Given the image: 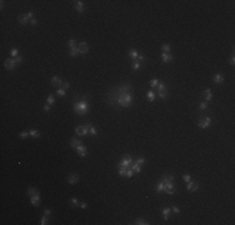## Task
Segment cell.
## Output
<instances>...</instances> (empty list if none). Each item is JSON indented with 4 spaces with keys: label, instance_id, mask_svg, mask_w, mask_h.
<instances>
[{
    "label": "cell",
    "instance_id": "11a10c76",
    "mask_svg": "<svg viewBox=\"0 0 235 225\" xmlns=\"http://www.w3.org/2000/svg\"><path fill=\"white\" fill-rule=\"evenodd\" d=\"M79 206H80V208H83V209H86V208H88V204H86L85 201H81V203L79 204Z\"/></svg>",
    "mask_w": 235,
    "mask_h": 225
},
{
    "label": "cell",
    "instance_id": "f6af8a7d",
    "mask_svg": "<svg viewBox=\"0 0 235 225\" xmlns=\"http://www.w3.org/2000/svg\"><path fill=\"white\" fill-rule=\"evenodd\" d=\"M28 135H29V131H21L19 134V138L20 139H25V138H28Z\"/></svg>",
    "mask_w": 235,
    "mask_h": 225
},
{
    "label": "cell",
    "instance_id": "d6a6232c",
    "mask_svg": "<svg viewBox=\"0 0 235 225\" xmlns=\"http://www.w3.org/2000/svg\"><path fill=\"white\" fill-rule=\"evenodd\" d=\"M54 101H55V96H54L53 94L48 95V98H46V104H49V105H53V104H54Z\"/></svg>",
    "mask_w": 235,
    "mask_h": 225
},
{
    "label": "cell",
    "instance_id": "91938a15",
    "mask_svg": "<svg viewBox=\"0 0 235 225\" xmlns=\"http://www.w3.org/2000/svg\"><path fill=\"white\" fill-rule=\"evenodd\" d=\"M44 213H45V215H46V216H50V214H51L50 209H45V210H44Z\"/></svg>",
    "mask_w": 235,
    "mask_h": 225
},
{
    "label": "cell",
    "instance_id": "4dcf8cb0",
    "mask_svg": "<svg viewBox=\"0 0 235 225\" xmlns=\"http://www.w3.org/2000/svg\"><path fill=\"white\" fill-rule=\"evenodd\" d=\"M29 135L36 139V138H40V131L35 130V129H31V130H29Z\"/></svg>",
    "mask_w": 235,
    "mask_h": 225
},
{
    "label": "cell",
    "instance_id": "8d00e7d4",
    "mask_svg": "<svg viewBox=\"0 0 235 225\" xmlns=\"http://www.w3.org/2000/svg\"><path fill=\"white\" fill-rule=\"evenodd\" d=\"M69 203H70L73 206H79V204H80V201H79L76 198H71V199L69 200Z\"/></svg>",
    "mask_w": 235,
    "mask_h": 225
},
{
    "label": "cell",
    "instance_id": "d4e9b609",
    "mask_svg": "<svg viewBox=\"0 0 235 225\" xmlns=\"http://www.w3.org/2000/svg\"><path fill=\"white\" fill-rule=\"evenodd\" d=\"M161 181H164L165 184H166V183H173V181H174V176L170 175V174H165V175L161 178Z\"/></svg>",
    "mask_w": 235,
    "mask_h": 225
},
{
    "label": "cell",
    "instance_id": "7a4b0ae2",
    "mask_svg": "<svg viewBox=\"0 0 235 225\" xmlns=\"http://www.w3.org/2000/svg\"><path fill=\"white\" fill-rule=\"evenodd\" d=\"M73 108H74V111L78 115H85L86 113L89 111V108H90V105H89L88 100H86V96L83 95L80 99L79 98L75 99L74 103H73Z\"/></svg>",
    "mask_w": 235,
    "mask_h": 225
},
{
    "label": "cell",
    "instance_id": "ffe728a7",
    "mask_svg": "<svg viewBox=\"0 0 235 225\" xmlns=\"http://www.w3.org/2000/svg\"><path fill=\"white\" fill-rule=\"evenodd\" d=\"M161 60H163V63H169V61H171L173 60V55L170 54V53H163L161 54Z\"/></svg>",
    "mask_w": 235,
    "mask_h": 225
},
{
    "label": "cell",
    "instance_id": "f907efd6",
    "mask_svg": "<svg viewBox=\"0 0 235 225\" xmlns=\"http://www.w3.org/2000/svg\"><path fill=\"white\" fill-rule=\"evenodd\" d=\"M171 211H173L174 214H179V213H180V209H179L178 206H173V208H171Z\"/></svg>",
    "mask_w": 235,
    "mask_h": 225
},
{
    "label": "cell",
    "instance_id": "ab89813d",
    "mask_svg": "<svg viewBox=\"0 0 235 225\" xmlns=\"http://www.w3.org/2000/svg\"><path fill=\"white\" fill-rule=\"evenodd\" d=\"M208 109V103L206 101H201L199 104V110H206Z\"/></svg>",
    "mask_w": 235,
    "mask_h": 225
},
{
    "label": "cell",
    "instance_id": "681fc988",
    "mask_svg": "<svg viewBox=\"0 0 235 225\" xmlns=\"http://www.w3.org/2000/svg\"><path fill=\"white\" fill-rule=\"evenodd\" d=\"M183 179H184V181H185V183H189V181L191 180V178H190V175H189V174H184V175H183Z\"/></svg>",
    "mask_w": 235,
    "mask_h": 225
},
{
    "label": "cell",
    "instance_id": "f5cc1de1",
    "mask_svg": "<svg viewBox=\"0 0 235 225\" xmlns=\"http://www.w3.org/2000/svg\"><path fill=\"white\" fill-rule=\"evenodd\" d=\"M135 163H138V164L143 165V164L145 163V159H144V158H139V159H136V161H135Z\"/></svg>",
    "mask_w": 235,
    "mask_h": 225
},
{
    "label": "cell",
    "instance_id": "4316f807",
    "mask_svg": "<svg viewBox=\"0 0 235 225\" xmlns=\"http://www.w3.org/2000/svg\"><path fill=\"white\" fill-rule=\"evenodd\" d=\"M86 126H88V131H89V134H90L91 136H96V135H98V133H96V130L94 129V126H93L91 124H88Z\"/></svg>",
    "mask_w": 235,
    "mask_h": 225
},
{
    "label": "cell",
    "instance_id": "f546056e",
    "mask_svg": "<svg viewBox=\"0 0 235 225\" xmlns=\"http://www.w3.org/2000/svg\"><path fill=\"white\" fill-rule=\"evenodd\" d=\"M158 93H160V91H166L168 90V88H166V85L164 84L163 81H159V84H158Z\"/></svg>",
    "mask_w": 235,
    "mask_h": 225
},
{
    "label": "cell",
    "instance_id": "f1b7e54d",
    "mask_svg": "<svg viewBox=\"0 0 235 225\" xmlns=\"http://www.w3.org/2000/svg\"><path fill=\"white\" fill-rule=\"evenodd\" d=\"M79 54H80V51H79V49H78V46H75V48H71V49H70V51H69V55H70V56H73V58H74V56H78Z\"/></svg>",
    "mask_w": 235,
    "mask_h": 225
},
{
    "label": "cell",
    "instance_id": "5b68a950",
    "mask_svg": "<svg viewBox=\"0 0 235 225\" xmlns=\"http://www.w3.org/2000/svg\"><path fill=\"white\" fill-rule=\"evenodd\" d=\"M133 160H131V156L130 155H125L124 158H123L119 163H118V166H125V168H130V165H131Z\"/></svg>",
    "mask_w": 235,
    "mask_h": 225
},
{
    "label": "cell",
    "instance_id": "836d02e7",
    "mask_svg": "<svg viewBox=\"0 0 235 225\" xmlns=\"http://www.w3.org/2000/svg\"><path fill=\"white\" fill-rule=\"evenodd\" d=\"M146 98L149 99V101H154V99H155V93H154L153 90H149V91L146 93Z\"/></svg>",
    "mask_w": 235,
    "mask_h": 225
},
{
    "label": "cell",
    "instance_id": "ee69618b",
    "mask_svg": "<svg viewBox=\"0 0 235 225\" xmlns=\"http://www.w3.org/2000/svg\"><path fill=\"white\" fill-rule=\"evenodd\" d=\"M68 46L70 48V49H71V48H75L76 46V41L74 40V39H70V40L68 41Z\"/></svg>",
    "mask_w": 235,
    "mask_h": 225
},
{
    "label": "cell",
    "instance_id": "db71d44e",
    "mask_svg": "<svg viewBox=\"0 0 235 225\" xmlns=\"http://www.w3.org/2000/svg\"><path fill=\"white\" fill-rule=\"evenodd\" d=\"M229 63H230V65H234L235 64V56L234 55H231V58L229 59Z\"/></svg>",
    "mask_w": 235,
    "mask_h": 225
},
{
    "label": "cell",
    "instance_id": "484cf974",
    "mask_svg": "<svg viewBox=\"0 0 235 225\" xmlns=\"http://www.w3.org/2000/svg\"><path fill=\"white\" fill-rule=\"evenodd\" d=\"M131 68H133V70H135V71H136V70H139V69L141 68V63L136 59V60H134V61L131 63Z\"/></svg>",
    "mask_w": 235,
    "mask_h": 225
},
{
    "label": "cell",
    "instance_id": "bcb514c9",
    "mask_svg": "<svg viewBox=\"0 0 235 225\" xmlns=\"http://www.w3.org/2000/svg\"><path fill=\"white\" fill-rule=\"evenodd\" d=\"M14 61H15V64H16V65H19L20 63L23 61V56L19 55V56H16V58H14Z\"/></svg>",
    "mask_w": 235,
    "mask_h": 225
},
{
    "label": "cell",
    "instance_id": "1f68e13d",
    "mask_svg": "<svg viewBox=\"0 0 235 225\" xmlns=\"http://www.w3.org/2000/svg\"><path fill=\"white\" fill-rule=\"evenodd\" d=\"M158 96H159L161 100H165V99L169 98V93H168V90L166 91H160V93H158Z\"/></svg>",
    "mask_w": 235,
    "mask_h": 225
},
{
    "label": "cell",
    "instance_id": "83f0119b",
    "mask_svg": "<svg viewBox=\"0 0 235 225\" xmlns=\"http://www.w3.org/2000/svg\"><path fill=\"white\" fill-rule=\"evenodd\" d=\"M26 194H28V196H33L35 194H39V191H38V189H35V188H28Z\"/></svg>",
    "mask_w": 235,
    "mask_h": 225
},
{
    "label": "cell",
    "instance_id": "cb8c5ba5",
    "mask_svg": "<svg viewBox=\"0 0 235 225\" xmlns=\"http://www.w3.org/2000/svg\"><path fill=\"white\" fill-rule=\"evenodd\" d=\"M130 169L134 171V174H135V173H136V174H139V173L141 171V165L140 164H138V163H134V164L130 165Z\"/></svg>",
    "mask_w": 235,
    "mask_h": 225
},
{
    "label": "cell",
    "instance_id": "ac0fdd59",
    "mask_svg": "<svg viewBox=\"0 0 235 225\" xmlns=\"http://www.w3.org/2000/svg\"><path fill=\"white\" fill-rule=\"evenodd\" d=\"M213 80H214L215 84H223V83H224V76L218 73V74H215L213 76Z\"/></svg>",
    "mask_w": 235,
    "mask_h": 225
},
{
    "label": "cell",
    "instance_id": "2e32d148",
    "mask_svg": "<svg viewBox=\"0 0 235 225\" xmlns=\"http://www.w3.org/2000/svg\"><path fill=\"white\" fill-rule=\"evenodd\" d=\"M61 84H63V80L59 78V76H54L53 79H51V85L54 86V88H59V86H61Z\"/></svg>",
    "mask_w": 235,
    "mask_h": 225
},
{
    "label": "cell",
    "instance_id": "5bb4252c",
    "mask_svg": "<svg viewBox=\"0 0 235 225\" xmlns=\"http://www.w3.org/2000/svg\"><path fill=\"white\" fill-rule=\"evenodd\" d=\"M18 20H19V23L21 24V25H26V24L30 23V19L28 18V15H26V14H21V15H19Z\"/></svg>",
    "mask_w": 235,
    "mask_h": 225
},
{
    "label": "cell",
    "instance_id": "680465c9",
    "mask_svg": "<svg viewBox=\"0 0 235 225\" xmlns=\"http://www.w3.org/2000/svg\"><path fill=\"white\" fill-rule=\"evenodd\" d=\"M50 106H51V105L45 104V105H44V110H45V111H50Z\"/></svg>",
    "mask_w": 235,
    "mask_h": 225
},
{
    "label": "cell",
    "instance_id": "4fadbf2b",
    "mask_svg": "<svg viewBox=\"0 0 235 225\" xmlns=\"http://www.w3.org/2000/svg\"><path fill=\"white\" fill-rule=\"evenodd\" d=\"M30 201H31V204L34 206L39 208V205H40V195H39V194H35V195L30 196Z\"/></svg>",
    "mask_w": 235,
    "mask_h": 225
},
{
    "label": "cell",
    "instance_id": "816d5d0a",
    "mask_svg": "<svg viewBox=\"0 0 235 225\" xmlns=\"http://www.w3.org/2000/svg\"><path fill=\"white\" fill-rule=\"evenodd\" d=\"M30 25H33V26H36V25H38V20H36L35 18L31 19V20H30Z\"/></svg>",
    "mask_w": 235,
    "mask_h": 225
},
{
    "label": "cell",
    "instance_id": "603a6c76",
    "mask_svg": "<svg viewBox=\"0 0 235 225\" xmlns=\"http://www.w3.org/2000/svg\"><path fill=\"white\" fill-rule=\"evenodd\" d=\"M75 3V9L78 13H83V10H84V3L83 1H80V0H78V1H74Z\"/></svg>",
    "mask_w": 235,
    "mask_h": 225
},
{
    "label": "cell",
    "instance_id": "9a60e30c",
    "mask_svg": "<svg viewBox=\"0 0 235 225\" xmlns=\"http://www.w3.org/2000/svg\"><path fill=\"white\" fill-rule=\"evenodd\" d=\"M139 54H140V53H139L138 50H135V49H130V50L128 51V55H129V58L131 59L133 61L138 59V56H139Z\"/></svg>",
    "mask_w": 235,
    "mask_h": 225
},
{
    "label": "cell",
    "instance_id": "44dd1931",
    "mask_svg": "<svg viewBox=\"0 0 235 225\" xmlns=\"http://www.w3.org/2000/svg\"><path fill=\"white\" fill-rule=\"evenodd\" d=\"M83 144V141H80L79 139H76V138H73L71 140H70V146L73 148V149H76L79 145H81Z\"/></svg>",
    "mask_w": 235,
    "mask_h": 225
},
{
    "label": "cell",
    "instance_id": "3957f363",
    "mask_svg": "<svg viewBox=\"0 0 235 225\" xmlns=\"http://www.w3.org/2000/svg\"><path fill=\"white\" fill-rule=\"evenodd\" d=\"M133 103V95L131 94H123L118 98L116 100V106H120V108H129L131 106Z\"/></svg>",
    "mask_w": 235,
    "mask_h": 225
},
{
    "label": "cell",
    "instance_id": "52a82bcc",
    "mask_svg": "<svg viewBox=\"0 0 235 225\" xmlns=\"http://www.w3.org/2000/svg\"><path fill=\"white\" fill-rule=\"evenodd\" d=\"M75 151L78 153V155H79V156H81V158H84V156L88 155V149H86V146H85L84 144L79 145V146L75 149Z\"/></svg>",
    "mask_w": 235,
    "mask_h": 225
},
{
    "label": "cell",
    "instance_id": "60d3db41",
    "mask_svg": "<svg viewBox=\"0 0 235 225\" xmlns=\"http://www.w3.org/2000/svg\"><path fill=\"white\" fill-rule=\"evenodd\" d=\"M149 84H150L151 88H156V86H158V84H159V80H158V79H151Z\"/></svg>",
    "mask_w": 235,
    "mask_h": 225
},
{
    "label": "cell",
    "instance_id": "d590c367",
    "mask_svg": "<svg viewBox=\"0 0 235 225\" xmlns=\"http://www.w3.org/2000/svg\"><path fill=\"white\" fill-rule=\"evenodd\" d=\"M134 224H136V225H149V223H148L145 219H136Z\"/></svg>",
    "mask_w": 235,
    "mask_h": 225
},
{
    "label": "cell",
    "instance_id": "8992f818",
    "mask_svg": "<svg viewBox=\"0 0 235 225\" xmlns=\"http://www.w3.org/2000/svg\"><path fill=\"white\" fill-rule=\"evenodd\" d=\"M75 133L79 135V136H85L86 134H89L88 131V126L86 125H79L75 128Z\"/></svg>",
    "mask_w": 235,
    "mask_h": 225
},
{
    "label": "cell",
    "instance_id": "f35d334b",
    "mask_svg": "<svg viewBox=\"0 0 235 225\" xmlns=\"http://www.w3.org/2000/svg\"><path fill=\"white\" fill-rule=\"evenodd\" d=\"M161 51H163V53H166V54L170 53V45L169 44H164V45L161 46Z\"/></svg>",
    "mask_w": 235,
    "mask_h": 225
},
{
    "label": "cell",
    "instance_id": "74e56055",
    "mask_svg": "<svg viewBox=\"0 0 235 225\" xmlns=\"http://www.w3.org/2000/svg\"><path fill=\"white\" fill-rule=\"evenodd\" d=\"M10 55L13 56V58H16V56H19V50H18L16 48L11 49V50H10Z\"/></svg>",
    "mask_w": 235,
    "mask_h": 225
},
{
    "label": "cell",
    "instance_id": "30bf717a",
    "mask_svg": "<svg viewBox=\"0 0 235 225\" xmlns=\"http://www.w3.org/2000/svg\"><path fill=\"white\" fill-rule=\"evenodd\" d=\"M78 49H79L80 54H88V53H89V46H88V44H86L85 41H81V43H79V45H78Z\"/></svg>",
    "mask_w": 235,
    "mask_h": 225
},
{
    "label": "cell",
    "instance_id": "e575fe53",
    "mask_svg": "<svg viewBox=\"0 0 235 225\" xmlns=\"http://www.w3.org/2000/svg\"><path fill=\"white\" fill-rule=\"evenodd\" d=\"M126 170H128V168H125V166H119L118 173H119V175H120V176H125V174H126Z\"/></svg>",
    "mask_w": 235,
    "mask_h": 225
},
{
    "label": "cell",
    "instance_id": "7c38bea8",
    "mask_svg": "<svg viewBox=\"0 0 235 225\" xmlns=\"http://www.w3.org/2000/svg\"><path fill=\"white\" fill-rule=\"evenodd\" d=\"M4 65H5V68L8 69V70H14V68H15V61H14V59H10V58H8L6 60H5V63H4Z\"/></svg>",
    "mask_w": 235,
    "mask_h": 225
},
{
    "label": "cell",
    "instance_id": "ba28073f",
    "mask_svg": "<svg viewBox=\"0 0 235 225\" xmlns=\"http://www.w3.org/2000/svg\"><path fill=\"white\" fill-rule=\"evenodd\" d=\"M79 181V175L75 174V173H71V174H69V176H68V183L70 184V185H74Z\"/></svg>",
    "mask_w": 235,
    "mask_h": 225
},
{
    "label": "cell",
    "instance_id": "7dc6e473",
    "mask_svg": "<svg viewBox=\"0 0 235 225\" xmlns=\"http://www.w3.org/2000/svg\"><path fill=\"white\" fill-rule=\"evenodd\" d=\"M133 174H134V171H133V170H131L130 168H128V170H126V174H125V176H126V178H131Z\"/></svg>",
    "mask_w": 235,
    "mask_h": 225
},
{
    "label": "cell",
    "instance_id": "7bdbcfd3",
    "mask_svg": "<svg viewBox=\"0 0 235 225\" xmlns=\"http://www.w3.org/2000/svg\"><path fill=\"white\" fill-rule=\"evenodd\" d=\"M48 223H49V216L44 215L43 218H41V220H40V224L41 225H46Z\"/></svg>",
    "mask_w": 235,
    "mask_h": 225
},
{
    "label": "cell",
    "instance_id": "c3c4849f",
    "mask_svg": "<svg viewBox=\"0 0 235 225\" xmlns=\"http://www.w3.org/2000/svg\"><path fill=\"white\" fill-rule=\"evenodd\" d=\"M70 88V84L68 83V81H63V84H61V89H64V90H68Z\"/></svg>",
    "mask_w": 235,
    "mask_h": 225
},
{
    "label": "cell",
    "instance_id": "9f6ffc18",
    "mask_svg": "<svg viewBox=\"0 0 235 225\" xmlns=\"http://www.w3.org/2000/svg\"><path fill=\"white\" fill-rule=\"evenodd\" d=\"M138 60H139L140 63H143V61L145 60V56H144V55H141V54H139V56H138Z\"/></svg>",
    "mask_w": 235,
    "mask_h": 225
},
{
    "label": "cell",
    "instance_id": "6da1fadb",
    "mask_svg": "<svg viewBox=\"0 0 235 225\" xmlns=\"http://www.w3.org/2000/svg\"><path fill=\"white\" fill-rule=\"evenodd\" d=\"M133 91V85L128 81V83H124L121 84L120 86H118V88H114L111 89L110 91H108L106 93V96H108V104L110 105V106H116V100H118V98L123 95V94H131Z\"/></svg>",
    "mask_w": 235,
    "mask_h": 225
},
{
    "label": "cell",
    "instance_id": "6f0895ef",
    "mask_svg": "<svg viewBox=\"0 0 235 225\" xmlns=\"http://www.w3.org/2000/svg\"><path fill=\"white\" fill-rule=\"evenodd\" d=\"M26 15H28V18L30 19V20H31V19H34V13H33V11H29Z\"/></svg>",
    "mask_w": 235,
    "mask_h": 225
},
{
    "label": "cell",
    "instance_id": "d6986e66",
    "mask_svg": "<svg viewBox=\"0 0 235 225\" xmlns=\"http://www.w3.org/2000/svg\"><path fill=\"white\" fill-rule=\"evenodd\" d=\"M161 213H163V216H164V220H169L170 219V214H171V209L170 208H164L163 210H161Z\"/></svg>",
    "mask_w": 235,
    "mask_h": 225
},
{
    "label": "cell",
    "instance_id": "8fae6325",
    "mask_svg": "<svg viewBox=\"0 0 235 225\" xmlns=\"http://www.w3.org/2000/svg\"><path fill=\"white\" fill-rule=\"evenodd\" d=\"M164 193H168L170 195H173V194L175 193V185H174L173 183H166V184H165V190H164Z\"/></svg>",
    "mask_w": 235,
    "mask_h": 225
},
{
    "label": "cell",
    "instance_id": "e0dca14e",
    "mask_svg": "<svg viewBox=\"0 0 235 225\" xmlns=\"http://www.w3.org/2000/svg\"><path fill=\"white\" fill-rule=\"evenodd\" d=\"M203 95H204V99H205L206 103H209V101L213 99V94H211V90H210L209 88L204 90V94H203Z\"/></svg>",
    "mask_w": 235,
    "mask_h": 225
},
{
    "label": "cell",
    "instance_id": "7402d4cb",
    "mask_svg": "<svg viewBox=\"0 0 235 225\" xmlns=\"http://www.w3.org/2000/svg\"><path fill=\"white\" fill-rule=\"evenodd\" d=\"M164 190H165V183L160 180L159 183L156 184V186H155V191L156 193H163Z\"/></svg>",
    "mask_w": 235,
    "mask_h": 225
},
{
    "label": "cell",
    "instance_id": "b9f144b4",
    "mask_svg": "<svg viewBox=\"0 0 235 225\" xmlns=\"http://www.w3.org/2000/svg\"><path fill=\"white\" fill-rule=\"evenodd\" d=\"M57 95L58 96H65V90L61 89V88H58L57 89Z\"/></svg>",
    "mask_w": 235,
    "mask_h": 225
},
{
    "label": "cell",
    "instance_id": "277c9868",
    "mask_svg": "<svg viewBox=\"0 0 235 225\" xmlns=\"http://www.w3.org/2000/svg\"><path fill=\"white\" fill-rule=\"evenodd\" d=\"M210 124H211V119L209 118V116H204V118H200L199 120H198V126L199 128H201V129H206L210 126Z\"/></svg>",
    "mask_w": 235,
    "mask_h": 225
},
{
    "label": "cell",
    "instance_id": "9c48e42d",
    "mask_svg": "<svg viewBox=\"0 0 235 225\" xmlns=\"http://www.w3.org/2000/svg\"><path fill=\"white\" fill-rule=\"evenodd\" d=\"M199 189V183L198 181H189L188 184H186V190L188 191H195Z\"/></svg>",
    "mask_w": 235,
    "mask_h": 225
}]
</instances>
